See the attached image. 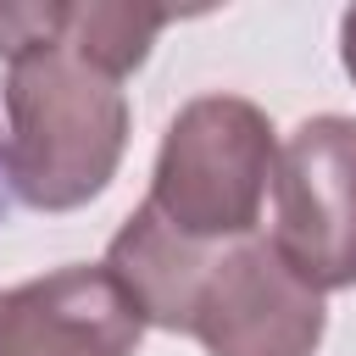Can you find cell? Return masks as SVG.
Segmentation results:
<instances>
[{
  "label": "cell",
  "mask_w": 356,
  "mask_h": 356,
  "mask_svg": "<svg viewBox=\"0 0 356 356\" xmlns=\"http://www.w3.org/2000/svg\"><path fill=\"white\" fill-rule=\"evenodd\" d=\"M139 323L189 334L206 356H312L328 328L323 295L278 256L267 234L195 245L156 206H134L100 261Z\"/></svg>",
  "instance_id": "1"
},
{
  "label": "cell",
  "mask_w": 356,
  "mask_h": 356,
  "mask_svg": "<svg viewBox=\"0 0 356 356\" xmlns=\"http://www.w3.org/2000/svg\"><path fill=\"white\" fill-rule=\"evenodd\" d=\"M6 178L33 211L89 206L122 167L128 100L111 72L83 61L50 28L22 56L6 61Z\"/></svg>",
  "instance_id": "2"
},
{
  "label": "cell",
  "mask_w": 356,
  "mask_h": 356,
  "mask_svg": "<svg viewBox=\"0 0 356 356\" xmlns=\"http://www.w3.org/2000/svg\"><path fill=\"white\" fill-rule=\"evenodd\" d=\"M273 172L278 145L267 111L245 95H195L161 134L150 206L172 234L228 245L256 234Z\"/></svg>",
  "instance_id": "3"
},
{
  "label": "cell",
  "mask_w": 356,
  "mask_h": 356,
  "mask_svg": "<svg viewBox=\"0 0 356 356\" xmlns=\"http://www.w3.org/2000/svg\"><path fill=\"white\" fill-rule=\"evenodd\" d=\"M273 245L323 295L356 284V117H306L273 172Z\"/></svg>",
  "instance_id": "4"
},
{
  "label": "cell",
  "mask_w": 356,
  "mask_h": 356,
  "mask_svg": "<svg viewBox=\"0 0 356 356\" xmlns=\"http://www.w3.org/2000/svg\"><path fill=\"white\" fill-rule=\"evenodd\" d=\"M139 312L106 267H56L0 289V356H134Z\"/></svg>",
  "instance_id": "5"
},
{
  "label": "cell",
  "mask_w": 356,
  "mask_h": 356,
  "mask_svg": "<svg viewBox=\"0 0 356 356\" xmlns=\"http://www.w3.org/2000/svg\"><path fill=\"white\" fill-rule=\"evenodd\" d=\"M172 17L156 6H128V0H56V39L72 44L83 61H95L100 72H111L117 83L145 67L156 33Z\"/></svg>",
  "instance_id": "6"
},
{
  "label": "cell",
  "mask_w": 356,
  "mask_h": 356,
  "mask_svg": "<svg viewBox=\"0 0 356 356\" xmlns=\"http://www.w3.org/2000/svg\"><path fill=\"white\" fill-rule=\"evenodd\" d=\"M339 61H345V72H350V83H356V6L339 17Z\"/></svg>",
  "instance_id": "7"
},
{
  "label": "cell",
  "mask_w": 356,
  "mask_h": 356,
  "mask_svg": "<svg viewBox=\"0 0 356 356\" xmlns=\"http://www.w3.org/2000/svg\"><path fill=\"white\" fill-rule=\"evenodd\" d=\"M6 184L11 178H6V139H0V217H6Z\"/></svg>",
  "instance_id": "8"
}]
</instances>
